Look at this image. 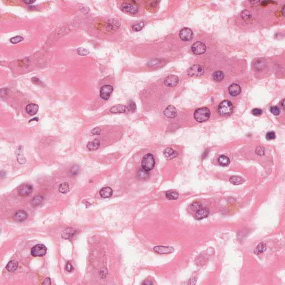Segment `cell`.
Wrapping results in <instances>:
<instances>
[{
    "label": "cell",
    "mask_w": 285,
    "mask_h": 285,
    "mask_svg": "<svg viewBox=\"0 0 285 285\" xmlns=\"http://www.w3.org/2000/svg\"><path fill=\"white\" fill-rule=\"evenodd\" d=\"M210 115V111L208 108L203 107L197 109L194 112V118L199 123H203L208 120Z\"/></svg>",
    "instance_id": "obj_1"
},
{
    "label": "cell",
    "mask_w": 285,
    "mask_h": 285,
    "mask_svg": "<svg viewBox=\"0 0 285 285\" xmlns=\"http://www.w3.org/2000/svg\"><path fill=\"white\" fill-rule=\"evenodd\" d=\"M233 110V106L229 100H224L222 101L218 107V111L222 116H229Z\"/></svg>",
    "instance_id": "obj_2"
},
{
    "label": "cell",
    "mask_w": 285,
    "mask_h": 285,
    "mask_svg": "<svg viewBox=\"0 0 285 285\" xmlns=\"http://www.w3.org/2000/svg\"><path fill=\"white\" fill-rule=\"evenodd\" d=\"M155 166V160L153 155L150 153L144 156L141 161V167L146 171L152 170Z\"/></svg>",
    "instance_id": "obj_3"
},
{
    "label": "cell",
    "mask_w": 285,
    "mask_h": 285,
    "mask_svg": "<svg viewBox=\"0 0 285 285\" xmlns=\"http://www.w3.org/2000/svg\"><path fill=\"white\" fill-rule=\"evenodd\" d=\"M47 252V248L43 244H38L34 246L31 250V254L34 257H42L45 256Z\"/></svg>",
    "instance_id": "obj_4"
},
{
    "label": "cell",
    "mask_w": 285,
    "mask_h": 285,
    "mask_svg": "<svg viewBox=\"0 0 285 285\" xmlns=\"http://www.w3.org/2000/svg\"><path fill=\"white\" fill-rule=\"evenodd\" d=\"M204 73V69L202 65L195 64L191 66L188 70V74L190 77H200Z\"/></svg>",
    "instance_id": "obj_5"
},
{
    "label": "cell",
    "mask_w": 285,
    "mask_h": 285,
    "mask_svg": "<svg viewBox=\"0 0 285 285\" xmlns=\"http://www.w3.org/2000/svg\"><path fill=\"white\" fill-rule=\"evenodd\" d=\"M191 49L192 52L195 55H201L206 52L207 48L206 45L203 42L197 41L192 45Z\"/></svg>",
    "instance_id": "obj_6"
},
{
    "label": "cell",
    "mask_w": 285,
    "mask_h": 285,
    "mask_svg": "<svg viewBox=\"0 0 285 285\" xmlns=\"http://www.w3.org/2000/svg\"><path fill=\"white\" fill-rule=\"evenodd\" d=\"M113 87L110 85H105L102 86L100 91V97L104 100H108L113 91Z\"/></svg>",
    "instance_id": "obj_7"
},
{
    "label": "cell",
    "mask_w": 285,
    "mask_h": 285,
    "mask_svg": "<svg viewBox=\"0 0 285 285\" xmlns=\"http://www.w3.org/2000/svg\"><path fill=\"white\" fill-rule=\"evenodd\" d=\"M193 32L189 28H185L181 29L179 32V37L184 41H189L192 40L193 37Z\"/></svg>",
    "instance_id": "obj_8"
},
{
    "label": "cell",
    "mask_w": 285,
    "mask_h": 285,
    "mask_svg": "<svg viewBox=\"0 0 285 285\" xmlns=\"http://www.w3.org/2000/svg\"><path fill=\"white\" fill-rule=\"evenodd\" d=\"M120 9L123 12L128 14H135L138 11V7L135 5L129 3H124L121 4Z\"/></svg>",
    "instance_id": "obj_9"
},
{
    "label": "cell",
    "mask_w": 285,
    "mask_h": 285,
    "mask_svg": "<svg viewBox=\"0 0 285 285\" xmlns=\"http://www.w3.org/2000/svg\"><path fill=\"white\" fill-rule=\"evenodd\" d=\"M32 190L33 188L31 184L25 183L19 188L17 192L20 196H28L32 192Z\"/></svg>",
    "instance_id": "obj_10"
},
{
    "label": "cell",
    "mask_w": 285,
    "mask_h": 285,
    "mask_svg": "<svg viewBox=\"0 0 285 285\" xmlns=\"http://www.w3.org/2000/svg\"><path fill=\"white\" fill-rule=\"evenodd\" d=\"M179 83V78L174 75L168 77L164 80V84L168 87H174Z\"/></svg>",
    "instance_id": "obj_11"
},
{
    "label": "cell",
    "mask_w": 285,
    "mask_h": 285,
    "mask_svg": "<svg viewBox=\"0 0 285 285\" xmlns=\"http://www.w3.org/2000/svg\"><path fill=\"white\" fill-rule=\"evenodd\" d=\"M154 250L155 251V252H156L158 254L164 255V254H169L173 253L174 251V250L173 248L170 247L159 246L155 247L154 248Z\"/></svg>",
    "instance_id": "obj_12"
},
{
    "label": "cell",
    "mask_w": 285,
    "mask_h": 285,
    "mask_svg": "<svg viewBox=\"0 0 285 285\" xmlns=\"http://www.w3.org/2000/svg\"><path fill=\"white\" fill-rule=\"evenodd\" d=\"M164 114L168 118H174L177 115V111L174 106L170 105L168 106L164 110Z\"/></svg>",
    "instance_id": "obj_13"
},
{
    "label": "cell",
    "mask_w": 285,
    "mask_h": 285,
    "mask_svg": "<svg viewBox=\"0 0 285 285\" xmlns=\"http://www.w3.org/2000/svg\"><path fill=\"white\" fill-rule=\"evenodd\" d=\"M129 111L127 106L123 105H116L112 106L110 109V111L111 113L117 114V113H126Z\"/></svg>",
    "instance_id": "obj_14"
},
{
    "label": "cell",
    "mask_w": 285,
    "mask_h": 285,
    "mask_svg": "<svg viewBox=\"0 0 285 285\" xmlns=\"http://www.w3.org/2000/svg\"><path fill=\"white\" fill-rule=\"evenodd\" d=\"M228 91L230 95L233 97H236L241 92V88L239 85L236 83H232L228 88Z\"/></svg>",
    "instance_id": "obj_15"
},
{
    "label": "cell",
    "mask_w": 285,
    "mask_h": 285,
    "mask_svg": "<svg viewBox=\"0 0 285 285\" xmlns=\"http://www.w3.org/2000/svg\"><path fill=\"white\" fill-rule=\"evenodd\" d=\"M164 155L168 159H172L176 158L178 155V153L177 151L174 150L170 148H167L164 150Z\"/></svg>",
    "instance_id": "obj_16"
},
{
    "label": "cell",
    "mask_w": 285,
    "mask_h": 285,
    "mask_svg": "<svg viewBox=\"0 0 285 285\" xmlns=\"http://www.w3.org/2000/svg\"><path fill=\"white\" fill-rule=\"evenodd\" d=\"M28 213L23 210L17 212L14 215V219L17 222H23L28 218Z\"/></svg>",
    "instance_id": "obj_17"
},
{
    "label": "cell",
    "mask_w": 285,
    "mask_h": 285,
    "mask_svg": "<svg viewBox=\"0 0 285 285\" xmlns=\"http://www.w3.org/2000/svg\"><path fill=\"white\" fill-rule=\"evenodd\" d=\"M26 110L30 115L31 116L34 115H36L38 112L39 106L36 104H33V103L30 104L26 106Z\"/></svg>",
    "instance_id": "obj_18"
},
{
    "label": "cell",
    "mask_w": 285,
    "mask_h": 285,
    "mask_svg": "<svg viewBox=\"0 0 285 285\" xmlns=\"http://www.w3.org/2000/svg\"><path fill=\"white\" fill-rule=\"evenodd\" d=\"M209 215L208 209L207 208H201L196 212L195 218L198 220L202 219L207 217Z\"/></svg>",
    "instance_id": "obj_19"
},
{
    "label": "cell",
    "mask_w": 285,
    "mask_h": 285,
    "mask_svg": "<svg viewBox=\"0 0 285 285\" xmlns=\"http://www.w3.org/2000/svg\"><path fill=\"white\" fill-rule=\"evenodd\" d=\"M100 146V141L99 139H94L87 144V148L90 151H95L98 149Z\"/></svg>",
    "instance_id": "obj_20"
},
{
    "label": "cell",
    "mask_w": 285,
    "mask_h": 285,
    "mask_svg": "<svg viewBox=\"0 0 285 285\" xmlns=\"http://www.w3.org/2000/svg\"><path fill=\"white\" fill-rule=\"evenodd\" d=\"M100 195L103 198H108L112 196V189L110 187H105L100 190Z\"/></svg>",
    "instance_id": "obj_21"
},
{
    "label": "cell",
    "mask_w": 285,
    "mask_h": 285,
    "mask_svg": "<svg viewBox=\"0 0 285 285\" xmlns=\"http://www.w3.org/2000/svg\"><path fill=\"white\" fill-rule=\"evenodd\" d=\"M16 157L17 161L20 164H23L26 162V159L23 154V146H19L16 151Z\"/></svg>",
    "instance_id": "obj_22"
},
{
    "label": "cell",
    "mask_w": 285,
    "mask_h": 285,
    "mask_svg": "<svg viewBox=\"0 0 285 285\" xmlns=\"http://www.w3.org/2000/svg\"><path fill=\"white\" fill-rule=\"evenodd\" d=\"M18 262L14 260H12L8 263L6 268L8 271L13 272L17 270V268H18Z\"/></svg>",
    "instance_id": "obj_23"
},
{
    "label": "cell",
    "mask_w": 285,
    "mask_h": 285,
    "mask_svg": "<svg viewBox=\"0 0 285 285\" xmlns=\"http://www.w3.org/2000/svg\"><path fill=\"white\" fill-rule=\"evenodd\" d=\"M218 161L219 164L223 167H227L230 164V158L224 155H221L218 158Z\"/></svg>",
    "instance_id": "obj_24"
},
{
    "label": "cell",
    "mask_w": 285,
    "mask_h": 285,
    "mask_svg": "<svg viewBox=\"0 0 285 285\" xmlns=\"http://www.w3.org/2000/svg\"><path fill=\"white\" fill-rule=\"evenodd\" d=\"M75 232H76L75 230H73L71 228H68L63 231L62 234V237L65 239H69L70 238L74 236Z\"/></svg>",
    "instance_id": "obj_25"
},
{
    "label": "cell",
    "mask_w": 285,
    "mask_h": 285,
    "mask_svg": "<svg viewBox=\"0 0 285 285\" xmlns=\"http://www.w3.org/2000/svg\"><path fill=\"white\" fill-rule=\"evenodd\" d=\"M224 77V75L221 71H217L213 74V79L216 82H220L222 81Z\"/></svg>",
    "instance_id": "obj_26"
},
{
    "label": "cell",
    "mask_w": 285,
    "mask_h": 285,
    "mask_svg": "<svg viewBox=\"0 0 285 285\" xmlns=\"http://www.w3.org/2000/svg\"><path fill=\"white\" fill-rule=\"evenodd\" d=\"M44 200V198L42 195H37L31 201V204L33 206L37 207L41 204Z\"/></svg>",
    "instance_id": "obj_27"
},
{
    "label": "cell",
    "mask_w": 285,
    "mask_h": 285,
    "mask_svg": "<svg viewBox=\"0 0 285 285\" xmlns=\"http://www.w3.org/2000/svg\"><path fill=\"white\" fill-rule=\"evenodd\" d=\"M230 182L234 185H239L241 184L244 181V178L239 176H233L230 177Z\"/></svg>",
    "instance_id": "obj_28"
},
{
    "label": "cell",
    "mask_w": 285,
    "mask_h": 285,
    "mask_svg": "<svg viewBox=\"0 0 285 285\" xmlns=\"http://www.w3.org/2000/svg\"><path fill=\"white\" fill-rule=\"evenodd\" d=\"M166 197L169 200H175L178 199L179 197V194L178 192L174 190H169L166 192Z\"/></svg>",
    "instance_id": "obj_29"
},
{
    "label": "cell",
    "mask_w": 285,
    "mask_h": 285,
    "mask_svg": "<svg viewBox=\"0 0 285 285\" xmlns=\"http://www.w3.org/2000/svg\"><path fill=\"white\" fill-rule=\"evenodd\" d=\"M266 250V244L263 243V242H261L256 247V248L254 250V253L256 255H259L261 253H264Z\"/></svg>",
    "instance_id": "obj_30"
},
{
    "label": "cell",
    "mask_w": 285,
    "mask_h": 285,
    "mask_svg": "<svg viewBox=\"0 0 285 285\" xmlns=\"http://www.w3.org/2000/svg\"><path fill=\"white\" fill-rule=\"evenodd\" d=\"M69 185L66 182L61 183L59 187V191L61 193H68L69 191Z\"/></svg>",
    "instance_id": "obj_31"
},
{
    "label": "cell",
    "mask_w": 285,
    "mask_h": 285,
    "mask_svg": "<svg viewBox=\"0 0 285 285\" xmlns=\"http://www.w3.org/2000/svg\"><path fill=\"white\" fill-rule=\"evenodd\" d=\"M241 17L244 21L250 20L252 18V14L248 10H244L241 12Z\"/></svg>",
    "instance_id": "obj_32"
},
{
    "label": "cell",
    "mask_w": 285,
    "mask_h": 285,
    "mask_svg": "<svg viewBox=\"0 0 285 285\" xmlns=\"http://www.w3.org/2000/svg\"><path fill=\"white\" fill-rule=\"evenodd\" d=\"M148 176L149 173H148V171L145 170L143 168L139 169L138 172V177L139 179H146L148 177Z\"/></svg>",
    "instance_id": "obj_33"
},
{
    "label": "cell",
    "mask_w": 285,
    "mask_h": 285,
    "mask_svg": "<svg viewBox=\"0 0 285 285\" xmlns=\"http://www.w3.org/2000/svg\"><path fill=\"white\" fill-rule=\"evenodd\" d=\"M190 208L193 211L197 212L200 209L202 208V205L199 202H194L190 206Z\"/></svg>",
    "instance_id": "obj_34"
},
{
    "label": "cell",
    "mask_w": 285,
    "mask_h": 285,
    "mask_svg": "<svg viewBox=\"0 0 285 285\" xmlns=\"http://www.w3.org/2000/svg\"><path fill=\"white\" fill-rule=\"evenodd\" d=\"M77 53L79 55H87L90 53V51L88 50V49H84L83 48H80L77 50Z\"/></svg>",
    "instance_id": "obj_35"
},
{
    "label": "cell",
    "mask_w": 285,
    "mask_h": 285,
    "mask_svg": "<svg viewBox=\"0 0 285 285\" xmlns=\"http://www.w3.org/2000/svg\"><path fill=\"white\" fill-rule=\"evenodd\" d=\"M23 38L21 36H16L15 37H14L10 39V41L12 43L16 44L17 43H19L20 42L23 40Z\"/></svg>",
    "instance_id": "obj_36"
},
{
    "label": "cell",
    "mask_w": 285,
    "mask_h": 285,
    "mask_svg": "<svg viewBox=\"0 0 285 285\" xmlns=\"http://www.w3.org/2000/svg\"><path fill=\"white\" fill-rule=\"evenodd\" d=\"M144 26V22H141L140 23H139L138 24H137V25H135L132 26V30L134 31H136V32H138V31H139L140 30H141V29L143 28Z\"/></svg>",
    "instance_id": "obj_37"
},
{
    "label": "cell",
    "mask_w": 285,
    "mask_h": 285,
    "mask_svg": "<svg viewBox=\"0 0 285 285\" xmlns=\"http://www.w3.org/2000/svg\"><path fill=\"white\" fill-rule=\"evenodd\" d=\"M270 111L271 112V113H272L273 115L277 116V115H278L280 113V110H279V108H278V106H271L270 108Z\"/></svg>",
    "instance_id": "obj_38"
},
{
    "label": "cell",
    "mask_w": 285,
    "mask_h": 285,
    "mask_svg": "<svg viewBox=\"0 0 285 285\" xmlns=\"http://www.w3.org/2000/svg\"><path fill=\"white\" fill-rule=\"evenodd\" d=\"M264 148L262 146H257L256 149V153L260 156H262L264 154Z\"/></svg>",
    "instance_id": "obj_39"
},
{
    "label": "cell",
    "mask_w": 285,
    "mask_h": 285,
    "mask_svg": "<svg viewBox=\"0 0 285 285\" xmlns=\"http://www.w3.org/2000/svg\"><path fill=\"white\" fill-rule=\"evenodd\" d=\"M128 108L129 111H132V112H134V111L136 110V109H137L136 104L132 101H130V103H129V107H128Z\"/></svg>",
    "instance_id": "obj_40"
},
{
    "label": "cell",
    "mask_w": 285,
    "mask_h": 285,
    "mask_svg": "<svg viewBox=\"0 0 285 285\" xmlns=\"http://www.w3.org/2000/svg\"><path fill=\"white\" fill-rule=\"evenodd\" d=\"M266 139L268 140H273V139H275L276 138V134L275 132H268L266 134Z\"/></svg>",
    "instance_id": "obj_41"
},
{
    "label": "cell",
    "mask_w": 285,
    "mask_h": 285,
    "mask_svg": "<svg viewBox=\"0 0 285 285\" xmlns=\"http://www.w3.org/2000/svg\"><path fill=\"white\" fill-rule=\"evenodd\" d=\"M252 113L255 116L258 117V116H260L261 115H262V110L261 109H260L255 108V109H253L252 110Z\"/></svg>",
    "instance_id": "obj_42"
},
{
    "label": "cell",
    "mask_w": 285,
    "mask_h": 285,
    "mask_svg": "<svg viewBox=\"0 0 285 285\" xmlns=\"http://www.w3.org/2000/svg\"><path fill=\"white\" fill-rule=\"evenodd\" d=\"M65 270L66 271H68V272H72L74 271V267H72V266L70 263L69 262H67V264H66Z\"/></svg>",
    "instance_id": "obj_43"
},
{
    "label": "cell",
    "mask_w": 285,
    "mask_h": 285,
    "mask_svg": "<svg viewBox=\"0 0 285 285\" xmlns=\"http://www.w3.org/2000/svg\"><path fill=\"white\" fill-rule=\"evenodd\" d=\"M79 172V168L77 166H74L71 169V174L73 175H75L78 174Z\"/></svg>",
    "instance_id": "obj_44"
},
{
    "label": "cell",
    "mask_w": 285,
    "mask_h": 285,
    "mask_svg": "<svg viewBox=\"0 0 285 285\" xmlns=\"http://www.w3.org/2000/svg\"><path fill=\"white\" fill-rule=\"evenodd\" d=\"M101 132V129L99 128H95L94 129H93L92 130H91V133L92 134V135H99Z\"/></svg>",
    "instance_id": "obj_45"
},
{
    "label": "cell",
    "mask_w": 285,
    "mask_h": 285,
    "mask_svg": "<svg viewBox=\"0 0 285 285\" xmlns=\"http://www.w3.org/2000/svg\"><path fill=\"white\" fill-rule=\"evenodd\" d=\"M42 285H51V280H50V278H49V277H47V278H45L42 284Z\"/></svg>",
    "instance_id": "obj_46"
},
{
    "label": "cell",
    "mask_w": 285,
    "mask_h": 285,
    "mask_svg": "<svg viewBox=\"0 0 285 285\" xmlns=\"http://www.w3.org/2000/svg\"><path fill=\"white\" fill-rule=\"evenodd\" d=\"M35 1H23V2L26 3V4H28V5H31L32 3H34L35 2Z\"/></svg>",
    "instance_id": "obj_47"
},
{
    "label": "cell",
    "mask_w": 285,
    "mask_h": 285,
    "mask_svg": "<svg viewBox=\"0 0 285 285\" xmlns=\"http://www.w3.org/2000/svg\"><path fill=\"white\" fill-rule=\"evenodd\" d=\"M38 121L39 120V118H34V119H32L30 120V121L29 122H31V121Z\"/></svg>",
    "instance_id": "obj_48"
},
{
    "label": "cell",
    "mask_w": 285,
    "mask_h": 285,
    "mask_svg": "<svg viewBox=\"0 0 285 285\" xmlns=\"http://www.w3.org/2000/svg\"><path fill=\"white\" fill-rule=\"evenodd\" d=\"M143 284H145V285H152V282H144V283H143Z\"/></svg>",
    "instance_id": "obj_49"
},
{
    "label": "cell",
    "mask_w": 285,
    "mask_h": 285,
    "mask_svg": "<svg viewBox=\"0 0 285 285\" xmlns=\"http://www.w3.org/2000/svg\"><path fill=\"white\" fill-rule=\"evenodd\" d=\"M282 14H283V15L284 16V14H285V5L283 6L282 10Z\"/></svg>",
    "instance_id": "obj_50"
},
{
    "label": "cell",
    "mask_w": 285,
    "mask_h": 285,
    "mask_svg": "<svg viewBox=\"0 0 285 285\" xmlns=\"http://www.w3.org/2000/svg\"><path fill=\"white\" fill-rule=\"evenodd\" d=\"M284 102H285V100H284V99H283V100H282V102H281V103H282V107H283L284 108H285V105H284Z\"/></svg>",
    "instance_id": "obj_51"
}]
</instances>
